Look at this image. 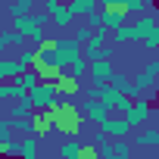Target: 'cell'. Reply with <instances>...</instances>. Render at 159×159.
I'll list each match as a JSON object with an SVG mask.
<instances>
[{
  "label": "cell",
  "instance_id": "obj_1",
  "mask_svg": "<svg viewBox=\"0 0 159 159\" xmlns=\"http://www.w3.org/2000/svg\"><path fill=\"white\" fill-rule=\"evenodd\" d=\"M134 41H143V47L150 53H159V22L156 19H131L125 22L122 28L109 31V44L119 47V44H134Z\"/></svg>",
  "mask_w": 159,
  "mask_h": 159
},
{
  "label": "cell",
  "instance_id": "obj_2",
  "mask_svg": "<svg viewBox=\"0 0 159 159\" xmlns=\"http://www.w3.org/2000/svg\"><path fill=\"white\" fill-rule=\"evenodd\" d=\"M47 112L53 116L56 134H62V137H78V134L88 128V116H84V109L78 106V103H72V100H56Z\"/></svg>",
  "mask_w": 159,
  "mask_h": 159
},
{
  "label": "cell",
  "instance_id": "obj_3",
  "mask_svg": "<svg viewBox=\"0 0 159 159\" xmlns=\"http://www.w3.org/2000/svg\"><path fill=\"white\" fill-rule=\"evenodd\" d=\"M131 81H134V88L150 100V97H156V81H159V59H150V62H143L134 75H131Z\"/></svg>",
  "mask_w": 159,
  "mask_h": 159
},
{
  "label": "cell",
  "instance_id": "obj_4",
  "mask_svg": "<svg viewBox=\"0 0 159 159\" xmlns=\"http://www.w3.org/2000/svg\"><path fill=\"white\" fill-rule=\"evenodd\" d=\"M28 97H31L34 112L50 109V106L59 100V94H56V84H53V81H38V88H31V91H28Z\"/></svg>",
  "mask_w": 159,
  "mask_h": 159
},
{
  "label": "cell",
  "instance_id": "obj_5",
  "mask_svg": "<svg viewBox=\"0 0 159 159\" xmlns=\"http://www.w3.org/2000/svg\"><path fill=\"white\" fill-rule=\"evenodd\" d=\"M112 75H116L112 59H94V62H88V78H91V88H97V84H109V81H112Z\"/></svg>",
  "mask_w": 159,
  "mask_h": 159
},
{
  "label": "cell",
  "instance_id": "obj_6",
  "mask_svg": "<svg viewBox=\"0 0 159 159\" xmlns=\"http://www.w3.org/2000/svg\"><path fill=\"white\" fill-rule=\"evenodd\" d=\"M150 109H153V106H150V100H147V97H140V100H134L122 116H125V122H128L131 128H143V125L150 122Z\"/></svg>",
  "mask_w": 159,
  "mask_h": 159
},
{
  "label": "cell",
  "instance_id": "obj_7",
  "mask_svg": "<svg viewBox=\"0 0 159 159\" xmlns=\"http://www.w3.org/2000/svg\"><path fill=\"white\" fill-rule=\"evenodd\" d=\"M134 16L128 13V10H122V7H100V22H103V28H109V31H116V28H122L125 22H131Z\"/></svg>",
  "mask_w": 159,
  "mask_h": 159
},
{
  "label": "cell",
  "instance_id": "obj_8",
  "mask_svg": "<svg viewBox=\"0 0 159 159\" xmlns=\"http://www.w3.org/2000/svg\"><path fill=\"white\" fill-rule=\"evenodd\" d=\"M47 16H50V25H53V28H59V31H69V28L78 22V19L72 16V10L62 3V0H59L56 7H50V10H47Z\"/></svg>",
  "mask_w": 159,
  "mask_h": 159
},
{
  "label": "cell",
  "instance_id": "obj_9",
  "mask_svg": "<svg viewBox=\"0 0 159 159\" xmlns=\"http://www.w3.org/2000/svg\"><path fill=\"white\" fill-rule=\"evenodd\" d=\"M53 47H56V53L62 56V62L69 66V62H75L78 56H81V44H78L72 34L69 38H53Z\"/></svg>",
  "mask_w": 159,
  "mask_h": 159
},
{
  "label": "cell",
  "instance_id": "obj_10",
  "mask_svg": "<svg viewBox=\"0 0 159 159\" xmlns=\"http://www.w3.org/2000/svg\"><path fill=\"white\" fill-rule=\"evenodd\" d=\"M97 128L106 131L109 137H131V131H134V128L125 122V116H122V119H112V112H109L103 122H97Z\"/></svg>",
  "mask_w": 159,
  "mask_h": 159
},
{
  "label": "cell",
  "instance_id": "obj_11",
  "mask_svg": "<svg viewBox=\"0 0 159 159\" xmlns=\"http://www.w3.org/2000/svg\"><path fill=\"white\" fill-rule=\"evenodd\" d=\"M100 7H122V10H128L131 16H137V13H143V10H150L156 0H97Z\"/></svg>",
  "mask_w": 159,
  "mask_h": 159
},
{
  "label": "cell",
  "instance_id": "obj_12",
  "mask_svg": "<svg viewBox=\"0 0 159 159\" xmlns=\"http://www.w3.org/2000/svg\"><path fill=\"white\" fill-rule=\"evenodd\" d=\"M109 84H116V88H119V91H122L128 100H140V97H143V94L134 88L131 75H125V72H119V69H116V75H112V81H109Z\"/></svg>",
  "mask_w": 159,
  "mask_h": 159
},
{
  "label": "cell",
  "instance_id": "obj_13",
  "mask_svg": "<svg viewBox=\"0 0 159 159\" xmlns=\"http://www.w3.org/2000/svg\"><path fill=\"white\" fill-rule=\"evenodd\" d=\"M81 109H84V116H88V119H94V125H97V122H103V119L112 112V109H109L103 100H97V97H88Z\"/></svg>",
  "mask_w": 159,
  "mask_h": 159
},
{
  "label": "cell",
  "instance_id": "obj_14",
  "mask_svg": "<svg viewBox=\"0 0 159 159\" xmlns=\"http://www.w3.org/2000/svg\"><path fill=\"white\" fill-rule=\"evenodd\" d=\"M41 153V137L38 134H22L19 137V159H38Z\"/></svg>",
  "mask_w": 159,
  "mask_h": 159
},
{
  "label": "cell",
  "instance_id": "obj_15",
  "mask_svg": "<svg viewBox=\"0 0 159 159\" xmlns=\"http://www.w3.org/2000/svg\"><path fill=\"white\" fill-rule=\"evenodd\" d=\"M34 7H38V0H7V3H3V10H7L10 19H16V16H28Z\"/></svg>",
  "mask_w": 159,
  "mask_h": 159
},
{
  "label": "cell",
  "instance_id": "obj_16",
  "mask_svg": "<svg viewBox=\"0 0 159 159\" xmlns=\"http://www.w3.org/2000/svg\"><path fill=\"white\" fill-rule=\"evenodd\" d=\"M81 91V81L78 78H56V94L59 100H72V94Z\"/></svg>",
  "mask_w": 159,
  "mask_h": 159
},
{
  "label": "cell",
  "instance_id": "obj_17",
  "mask_svg": "<svg viewBox=\"0 0 159 159\" xmlns=\"http://www.w3.org/2000/svg\"><path fill=\"white\" fill-rule=\"evenodd\" d=\"M81 56H84L88 62H94V59H112V56H116V47H112V44H103V47H81Z\"/></svg>",
  "mask_w": 159,
  "mask_h": 159
},
{
  "label": "cell",
  "instance_id": "obj_18",
  "mask_svg": "<svg viewBox=\"0 0 159 159\" xmlns=\"http://www.w3.org/2000/svg\"><path fill=\"white\" fill-rule=\"evenodd\" d=\"M31 112H34V106H31V97H28V94H22L19 100L10 103V119H25V116H31Z\"/></svg>",
  "mask_w": 159,
  "mask_h": 159
},
{
  "label": "cell",
  "instance_id": "obj_19",
  "mask_svg": "<svg viewBox=\"0 0 159 159\" xmlns=\"http://www.w3.org/2000/svg\"><path fill=\"white\" fill-rule=\"evenodd\" d=\"M131 134H134V140H131V143H143V147H159V128H134Z\"/></svg>",
  "mask_w": 159,
  "mask_h": 159
},
{
  "label": "cell",
  "instance_id": "obj_20",
  "mask_svg": "<svg viewBox=\"0 0 159 159\" xmlns=\"http://www.w3.org/2000/svg\"><path fill=\"white\" fill-rule=\"evenodd\" d=\"M66 7L72 10V16H75V19H84L88 13H94V10H97V0H69Z\"/></svg>",
  "mask_w": 159,
  "mask_h": 159
},
{
  "label": "cell",
  "instance_id": "obj_21",
  "mask_svg": "<svg viewBox=\"0 0 159 159\" xmlns=\"http://www.w3.org/2000/svg\"><path fill=\"white\" fill-rule=\"evenodd\" d=\"M59 159H81V143L75 137H66L59 143Z\"/></svg>",
  "mask_w": 159,
  "mask_h": 159
},
{
  "label": "cell",
  "instance_id": "obj_22",
  "mask_svg": "<svg viewBox=\"0 0 159 159\" xmlns=\"http://www.w3.org/2000/svg\"><path fill=\"white\" fill-rule=\"evenodd\" d=\"M19 59H0V81H13V78H19Z\"/></svg>",
  "mask_w": 159,
  "mask_h": 159
},
{
  "label": "cell",
  "instance_id": "obj_23",
  "mask_svg": "<svg viewBox=\"0 0 159 159\" xmlns=\"http://www.w3.org/2000/svg\"><path fill=\"white\" fill-rule=\"evenodd\" d=\"M22 94H25V91H22V84L16 81V78H13V81H3V84H0V100H10V103H13V100H19Z\"/></svg>",
  "mask_w": 159,
  "mask_h": 159
},
{
  "label": "cell",
  "instance_id": "obj_24",
  "mask_svg": "<svg viewBox=\"0 0 159 159\" xmlns=\"http://www.w3.org/2000/svg\"><path fill=\"white\" fill-rule=\"evenodd\" d=\"M19 69L25 72V69H34V59H38V47H31V44H25L22 50H19Z\"/></svg>",
  "mask_w": 159,
  "mask_h": 159
},
{
  "label": "cell",
  "instance_id": "obj_25",
  "mask_svg": "<svg viewBox=\"0 0 159 159\" xmlns=\"http://www.w3.org/2000/svg\"><path fill=\"white\" fill-rule=\"evenodd\" d=\"M16 81L22 84V91L28 94L31 88H38V81H41V75H38V69H25V72H19V78Z\"/></svg>",
  "mask_w": 159,
  "mask_h": 159
},
{
  "label": "cell",
  "instance_id": "obj_26",
  "mask_svg": "<svg viewBox=\"0 0 159 159\" xmlns=\"http://www.w3.org/2000/svg\"><path fill=\"white\" fill-rule=\"evenodd\" d=\"M13 128H16V134H34V112L25 119H13Z\"/></svg>",
  "mask_w": 159,
  "mask_h": 159
},
{
  "label": "cell",
  "instance_id": "obj_27",
  "mask_svg": "<svg viewBox=\"0 0 159 159\" xmlns=\"http://www.w3.org/2000/svg\"><path fill=\"white\" fill-rule=\"evenodd\" d=\"M91 34H94V28H91L88 22H81V25H75V28H72V38H75L78 44H81V47L91 41Z\"/></svg>",
  "mask_w": 159,
  "mask_h": 159
},
{
  "label": "cell",
  "instance_id": "obj_28",
  "mask_svg": "<svg viewBox=\"0 0 159 159\" xmlns=\"http://www.w3.org/2000/svg\"><path fill=\"white\" fill-rule=\"evenodd\" d=\"M103 44H109V28H94V34H91V41L84 44V47H103Z\"/></svg>",
  "mask_w": 159,
  "mask_h": 159
},
{
  "label": "cell",
  "instance_id": "obj_29",
  "mask_svg": "<svg viewBox=\"0 0 159 159\" xmlns=\"http://www.w3.org/2000/svg\"><path fill=\"white\" fill-rule=\"evenodd\" d=\"M84 22H88L91 28H100V25H103V22H100V10H94V13H88V16H84Z\"/></svg>",
  "mask_w": 159,
  "mask_h": 159
},
{
  "label": "cell",
  "instance_id": "obj_30",
  "mask_svg": "<svg viewBox=\"0 0 159 159\" xmlns=\"http://www.w3.org/2000/svg\"><path fill=\"white\" fill-rule=\"evenodd\" d=\"M106 140H109V134L97 128V131H94V140H91V143H94V147H100V143H106Z\"/></svg>",
  "mask_w": 159,
  "mask_h": 159
},
{
  "label": "cell",
  "instance_id": "obj_31",
  "mask_svg": "<svg viewBox=\"0 0 159 159\" xmlns=\"http://www.w3.org/2000/svg\"><path fill=\"white\" fill-rule=\"evenodd\" d=\"M3 53H7V41L0 38V59H3Z\"/></svg>",
  "mask_w": 159,
  "mask_h": 159
},
{
  "label": "cell",
  "instance_id": "obj_32",
  "mask_svg": "<svg viewBox=\"0 0 159 159\" xmlns=\"http://www.w3.org/2000/svg\"><path fill=\"white\" fill-rule=\"evenodd\" d=\"M0 159H3V147H0Z\"/></svg>",
  "mask_w": 159,
  "mask_h": 159
},
{
  "label": "cell",
  "instance_id": "obj_33",
  "mask_svg": "<svg viewBox=\"0 0 159 159\" xmlns=\"http://www.w3.org/2000/svg\"><path fill=\"white\" fill-rule=\"evenodd\" d=\"M131 159H143V156H131Z\"/></svg>",
  "mask_w": 159,
  "mask_h": 159
}]
</instances>
